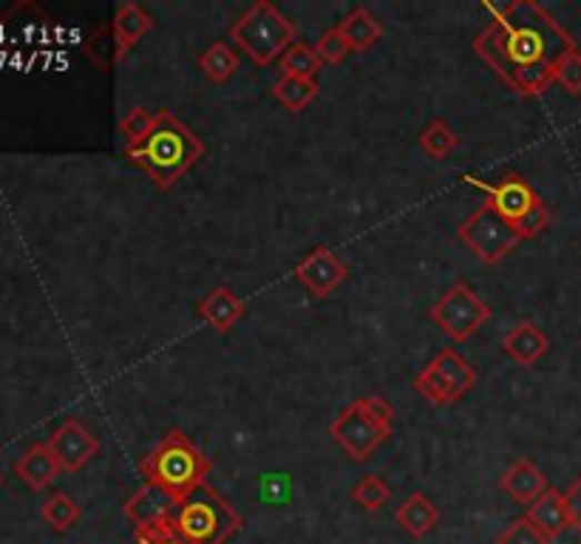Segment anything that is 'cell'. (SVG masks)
Returning <instances> with one entry per match:
<instances>
[{"instance_id":"7c38bea8","label":"cell","mask_w":581,"mask_h":544,"mask_svg":"<svg viewBox=\"0 0 581 544\" xmlns=\"http://www.w3.org/2000/svg\"><path fill=\"white\" fill-rule=\"evenodd\" d=\"M292 275L307 286V292H312L315 298H327L347 281L349 270L332 250L321 244V248H315L312 253H307L298 261Z\"/></svg>"},{"instance_id":"e575fe53","label":"cell","mask_w":581,"mask_h":544,"mask_svg":"<svg viewBox=\"0 0 581 544\" xmlns=\"http://www.w3.org/2000/svg\"><path fill=\"white\" fill-rule=\"evenodd\" d=\"M564 505H568L570 527L581 533V476H575L568 491H564Z\"/></svg>"},{"instance_id":"8fae6325","label":"cell","mask_w":581,"mask_h":544,"mask_svg":"<svg viewBox=\"0 0 581 544\" xmlns=\"http://www.w3.org/2000/svg\"><path fill=\"white\" fill-rule=\"evenodd\" d=\"M46 445L51 449L54 460L60 462V469L69 471V474L86 469V465L100 454V440L74 417L66 420L60 429L51 431V437Z\"/></svg>"},{"instance_id":"3957f363","label":"cell","mask_w":581,"mask_h":544,"mask_svg":"<svg viewBox=\"0 0 581 544\" xmlns=\"http://www.w3.org/2000/svg\"><path fill=\"white\" fill-rule=\"evenodd\" d=\"M210 471H213V462L182 429L168 431L140 460V474L146 476V482L164 487L177 502L193 494L197 487L208 485Z\"/></svg>"},{"instance_id":"9c48e42d","label":"cell","mask_w":581,"mask_h":544,"mask_svg":"<svg viewBox=\"0 0 581 544\" xmlns=\"http://www.w3.org/2000/svg\"><path fill=\"white\" fill-rule=\"evenodd\" d=\"M477 386L474 366L454 352V349H442L437 352L434 361L414 377V389L434 405H451L465 397Z\"/></svg>"},{"instance_id":"f1b7e54d","label":"cell","mask_w":581,"mask_h":544,"mask_svg":"<svg viewBox=\"0 0 581 544\" xmlns=\"http://www.w3.org/2000/svg\"><path fill=\"white\" fill-rule=\"evenodd\" d=\"M153 125H157V114H151L148 108H131L120 120V133L122 140H126V148H137L140 142H146Z\"/></svg>"},{"instance_id":"30bf717a","label":"cell","mask_w":581,"mask_h":544,"mask_svg":"<svg viewBox=\"0 0 581 544\" xmlns=\"http://www.w3.org/2000/svg\"><path fill=\"white\" fill-rule=\"evenodd\" d=\"M468 182L485 190V204H491V208L497 210L508 224H513V228H519V224L542 204V199H539L537 190L531 188V182L524 177H519V173H508V177H502L497 184L474 182V179H468Z\"/></svg>"},{"instance_id":"83f0119b","label":"cell","mask_w":581,"mask_h":544,"mask_svg":"<svg viewBox=\"0 0 581 544\" xmlns=\"http://www.w3.org/2000/svg\"><path fill=\"white\" fill-rule=\"evenodd\" d=\"M352 500H354V505H361L363 511H372L374 513V511H380V507H383L385 502L392 500V487L385 485L383 476L369 474V476H363V480L358 482V485H354Z\"/></svg>"},{"instance_id":"836d02e7","label":"cell","mask_w":581,"mask_h":544,"mask_svg":"<svg viewBox=\"0 0 581 544\" xmlns=\"http://www.w3.org/2000/svg\"><path fill=\"white\" fill-rule=\"evenodd\" d=\"M133 538H137V544H184L182 538L168 527V522L151 527V531H137L133 533Z\"/></svg>"},{"instance_id":"603a6c76","label":"cell","mask_w":581,"mask_h":544,"mask_svg":"<svg viewBox=\"0 0 581 544\" xmlns=\"http://www.w3.org/2000/svg\"><path fill=\"white\" fill-rule=\"evenodd\" d=\"M318 91H321L318 89V80H301V77H279V80L272 83V97H276L287 111H292V114H298V111H303L310 102H315Z\"/></svg>"},{"instance_id":"7a4b0ae2","label":"cell","mask_w":581,"mask_h":544,"mask_svg":"<svg viewBox=\"0 0 581 544\" xmlns=\"http://www.w3.org/2000/svg\"><path fill=\"white\" fill-rule=\"evenodd\" d=\"M131 165L142 168L157 190H171L204 157V142L171 111H159L146 142L126 148Z\"/></svg>"},{"instance_id":"5b68a950","label":"cell","mask_w":581,"mask_h":544,"mask_svg":"<svg viewBox=\"0 0 581 544\" xmlns=\"http://www.w3.org/2000/svg\"><path fill=\"white\" fill-rule=\"evenodd\" d=\"M230 40L244 51L256 66L267 69L270 63L281 60L292 43H298V26L270 0H259L247 9L233 26H230Z\"/></svg>"},{"instance_id":"484cf974","label":"cell","mask_w":581,"mask_h":544,"mask_svg":"<svg viewBox=\"0 0 581 544\" xmlns=\"http://www.w3.org/2000/svg\"><path fill=\"white\" fill-rule=\"evenodd\" d=\"M82 54H86V58H89L100 71L114 69V66L122 60L120 46H117V38H114V29H111V26H100V29L86 40Z\"/></svg>"},{"instance_id":"d4e9b609","label":"cell","mask_w":581,"mask_h":544,"mask_svg":"<svg viewBox=\"0 0 581 544\" xmlns=\"http://www.w3.org/2000/svg\"><path fill=\"white\" fill-rule=\"evenodd\" d=\"M80 505H77L69 494H63V491H60V494H51L49 500L43 502V507H40V516H43V522L54 533H69L71 527L80 522Z\"/></svg>"},{"instance_id":"e0dca14e","label":"cell","mask_w":581,"mask_h":544,"mask_svg":"<svg viewBox=\"0 0 581 544\" xmlns=\"http://www.w3.org/2000/svg\"><path fill=\"white\" fill-rule=\"evenodd\" d=\"M524 520L531 522L544 538H559L570 527L568 505H564V494L557 487H548L533 505H528Z\"/></svg>"},{"instance_id":"f546056e","label":"cell","mask_w":581,"mask_h":544,"mask_svg":"<svg viewBox=\"0 0 581 544\" xmlns=\"http://www.w3.org/2000/svg\"><path fill=\"white\" fill-rule=\"evenodd\" d=\"M553 80H557V83L562 85L568 94H575V97L581 94V51H579V46L559 58V63L553 66Z\"/></svg>"},{"instance_id":"ac0fdd59","label":"cell","mask_w":581,"mask_h":544,"mask_svg":"<svg viewBox=\"0 0 581 544\" xmlns=\"http://www.w3.org/2000/svg\"><path fill=\"white\" fill-rule=\"evenodd\" d=\"M60 462L54 460L51 449L46 443L32 445V449L26 451L18 462H14V474L26 482V485L32 487V491H43L49 487L51 482L60 476Z\"/></svg>"},{"instance_id":"4dcf8cb0","label":"cell","mask_w":581,"mask_h":544,"mask_svg":"<svg viewBox=\"0 0 581 544\" xmlns=\"http://www.w3.org/2000/svg\"><path fill=\"white\" fill-rule=\"evenodd\" d=\"M349 51H352V49H349L347 38H343L338 26H335V29H327V32H323L315 43V54L321 58V63H327V66L343 63Z\"/></svg>"},{"instance_id":"d6986e66","label":"cell","mask_w":581,"mask_h":544,"mask_svg":"<svg viewBox=\"0 0 581 544\" xmlns=\"http://www.w3.org/2000/svg\"><path fill=\"white\" fill-rule=\"evenodd\" d=\"M394 516H398V525L403 527L411 538L429 536V533L437 527V522H440V511H437V505L423 494V491H414V494L398 507Z\"/></svg>"},{"instance_id":"ffe728a7","label":"cell","mask_w":581,"mask_h":544,"mask_svg":"<svg viewBox=\"0 0 581 544\" xmlns=\"http://www.w3.org/2000/svg\"><path fill=\"white\" fill-rule=\"evenodd\" d=\"M151 26H153V18L140 7V3H122V7L117 9L111 29H114L117 46H120V58H126L128 51L151 32Z\"/></svg>"},{"instance_id":"52a82bcc","label":"cell","mask_w":581,"mask_h":544,"mask_svg":"<svg viewBox=\"0 0 581 544\" xmlns=\"http://www.w3.org/2000/svg\"><path fill=\"white\" fill-rule=\"evenodd\" d=\"M457 235H460L462 244H465L477 259L485 261V264H500L508 253H513V250L519 248V241H522L517 228L508 224L505 219L485 202L460 224Z\"/></svg>"},{"instance_id":"ba28073f","label":"cell","mask_w":581,"mask_h":544,"mask_svg":"<svg viewBox=\"0 0 581 544\" xmlns=\"http://www.w3.org/2000/svg\"><path fill=\"white\" fill-rule=\"evenodd\" d=\"M429 318L451 341L462 343L491 321V306L465 281H457V284H451V290L437 298V304L429 310Z\"/></svg>"},{"instance_id":"1f68e13d","label":"cell","mask_w":581,"mask_h":544,"mask_svg":"<svg viewBox=\"0 0 581 544\" xmlns=\"http://www.w3.org/2000/svg\"><path fill=\"white\" fill-rule=\"evenodd\" d=\"M497 544H550V538H544L542 533L522 516V520L511 522V525L497 536Z\"/></svg>"},{"instance_id":"4316f807","label":"cell","mask_w":581,"mask_h":544,"mask_svg":"<svg viewBox=\"0 0 581 544\" xmlns=\"http://www.w3.org/2000/svg\"><path fill=\"white\" fill-rule=\"evenodd\" d=\"M457 145H460V137L445 120H431L425 131L420 133V148L431 159H445Z\"/></svg>"},{"instance_id":"8992f818","label":"cell","mask_w":581,"mask_h":544,"mask_svg":"<svg viewBox=\"0 0 581 544\" xmlns=\"http://www.w3.org/2000/svg\"><path fill=\"white\" fill-rule=\"evenodd\" d=\"M394 425V409L389 400L378 397H361L354 400L352 405H347L332 425H329V434L347 451L349 460L354 462H367L380 445L389 440Z\"/></svg>"},{"instance_id":"5bb4252c","label":"cell","mask_w":581,"mask_h":544,"mask_svg":"<svg viewBox=\"0 0 581 544\" xmlns=\"http://www.w3.org/2000/svg\"><path fill=\"white\" fill-rule=\"evenodd\" d=\"M244 312L247 304L230 290V286H213V290L199 301V315H202V321L208 323L210 330L221 332V335L233 330Z\"/></svg>"},{"instance_id":"277c9868","label":"cell","mask_w":581,"mask_h":544,"mask_svg":"<svg viewBox=\"0 0 581 544\" xmlns=\"http://www.w3.org/2000/svg\"><path fill=\"white\" fill-rule=\"evenodd\" d=\"M168 527L184 544H224L241 531V516L216 487L202 485L173 507Z\"/></svg>"},{"instance_id":"44dd1931","label":"cell","mask_w":581,"mask_h":544,"mask_svg":"<svg viewBox=\"0 0 581 544\" xmlns=\"http://www.w3.org/2000/svg\"><path fill=\"white\" fill-rule=\"evenodd\" d=\"M338 29H341V34L347 38L349 49L358 51V54L372 49L380 40V34H383V23L363 7L352 9V12L338 23Z\"/></svg>"},{"instance_id":"4fadbf2b","label":"cell","mask_w":581,"mask_h":544,"mask_svg":"<svg viewBox=\"0 0 581 544\" xmlns=\"http://www.w3.org/2000/svg\"><path fill=\"white\" fill-rule=\"evenodd\" d=\"M179 502L173 500L164 487L153 485V482H146V485L131 496V500L122 505V513H126V520L133 525V533L137 531H151V527L164 525V522L171 520L173 507Z\"/></svg>"},{"instance_id":"6da1fadb","label":"cell","mask_w":581,"mask_h":544,"mask_svg":"<svg viewBox=\"0 0 581 544\" xmlns=\"http://www.w3.org/2000/svg\"><path fill=\"white\" fill-rule=\"evenodd\" d=\"M488 12L493 20L471 43L477 54L519 97L544 94L557 83L553 66L575 49V40L537 0H513Z\"/></svg>"},{"instance_id":"2e32d148","label":"cell","mask_w":581,"mask_h":544,"mask_svg":"<svg viewBox=\"0 0 581 544\" xmlns=\"http://www.w3.org/2000/svg\"><path fill=\"white\" fill-rule=\"evenodd\" d=\"M500 487L517 505H533L548 491V476L533 465L531 460H517L505 474L500 476Z\"/></svg>"},{"instance_id":"d590c367","label":"cell","mask_w":581,"mask_h":544,"mask_svg":"<svg viewBox=\"0 0 581 544\" xmlns=\"http://www.w3.org/2000/svg\"><path fill=\"white\" fill-rule=\"evenodd\" d=\"M0 482H3V476H0Z\"/></svg>"},{"instance_id":"7402d4cb","label":"cell","mask_w":581,"mask_h":544,"mask_svg":"<svg viewBox=\"0 0 581 544\" xmlns=\"http://www.w3.org/2000/svg\"><path fill=\"white\" fill-rule=\"evenodd\" d=\"M199 69L208 77L210 83H228L230 77L239 71V54L233 51V46H228L224 40H216L208 49L199 54Z\"/></svg>"},{"instance_id":"cb8c5ba5","label":"cell","mask_w":581,"mask_h":544,"mask_svg":"<svg viewBox=\"0 0 581 544\" xmlns=\"http://www.w3.org/2000/svg\"><path fill=\"white\" fill-rule=\"evenodd\" d=\"M279 69H281V77H301V80H315L318 71L323 69V63H321V58H318L312 46H307L303 40H298V43H292L290 49L281 54Z\"/></svg>"},{"instance_id":"d6a6232c","label":"cell","mask_w":581,"mask_h":544,"mask_svg":"<svg viewBox=\"0 0 581 544\" xmlns=\"http://www.w3.org/2000/svg\"><path fill=\"white\" fill-rule=\"evenodd\" d=\"M548 224H550V210L544 208V202H542L537 210H533L531 215H528V219H524L522 224H519L517 233L522 235V241L524 239H537V235L542 233V230L548 228Z\"/></svg>"},{"instance_id":"9a60e30c","label":"cell","mask_w":581,"mask_h":544,"mask_svg":"<svg viewBox=\"0 0 581 544\" xmlns=\"http://www.w3.org/2000/svg\"><path fill=\"white\" fill-rule=\"evenodd\" d=\"M502 349L519 366H537L544 355H548L550 341L533 321H519L505 338H502Z\"/></svg>"}]
</instances>
